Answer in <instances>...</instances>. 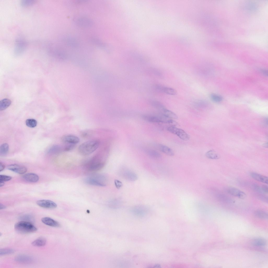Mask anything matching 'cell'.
Returning <instances> with one entry per match:
<instances>
[{"label": "cell", "instance_id": "19", "mask_svg": "<svg viewBox=\"0 0 268 268\" xmlns=\"http://www.w3.org/2000/svg\"><path fill=\"white\" fill-rule=\"evenodd\" d=\"M158 147L159 150L165 154L170 156L174 155V151L169 147L162 144L159 145Z\"/></svg>", "mask_w": 268, "mask_h": 268}, {"label": "cell", "instance_id": "12", "mask_svg": "<svg viewBox=\"0 0 268 268\" xmlns=\"http://www.w3.org/2000/svg\"><path fill=\"white\" fill-rule=\"evenodd\" d=\"M14 53L16 54H19L25 50L26 46V43L22 39H18L15 42Z\"/></svg>", "mask_w": 268, "mask_h": 268}, {"label": "cell", "instance_id": "2", "mask_svg": "<svg viewBox=\"0 0 268 268\" xmlns=\"http://www.w3.org/2000/svg\"><path fill=\"white\" fill-rule=\"evenodd\" d=\"M14 227L17 232L22 234L34 232L37 230V228L31 222L23 220L16 224Z\"/></svg>", "mask_w": 268, "mask_h": 268}, {"label": "cell", "instance_id": "32", "mask_svg": "<svg viewBox=\"0 0 268 268\" xmlns=\"http://www.w3.org/2000/svg\"><path fill=\"white\" fill-rule=\"evenodd\" d=\"M14 250L12 249L9 248H3L0 249V255L1 256L10 254L14 253Z\"/></svg>", "mask_w": 268, "mask_h": 268}, {"label": "cell", "instance_id": "8", "mask_svg": "<svg viewBox=\"0 0 268 268\" xmlns=\"http://www.w3.org/2000/svg\"><path fill=\"white\" fill-rule=\"evenodd\" d=\"M148 211V209L146 206L141 205L134 206L131 210L132 213L139 216H143L145 215L147 213Z\"/></svg>", "mask_w": 268, "mask_h": 268}, {"label": "cell", "instance_id": "3", "mask_svg": "<svg viewBox=\"0 0 268 268\" xmlns=\"http://www.w3.org/2000/svg\"><path fill=\"white\" fill-rule=\"evenodd\" d=\"M142 117L144 120L153 123L162 122L171 124L173 121L172 119L166 117L160 113L157 115H144Z\"/></svg>", "mask_w": 268, "mask_h": 268}, {"label": "cell", "instance_id": "37", "mask_svg": "<svg viewBox=\"0 0 268 268\" xmlns=\"http://www.w3.org/2000/svg\"><path fill=\"white\" fill-rule=\"evenodd\" d=\"M252 188L255 191L259 193L263 194L264 193L261 187L256 184H253L252 185Z\"/></svg>", "mask_w": 268, "mask_h": 268}, {"label": "cell", "instance_id": "9", "mask_svg": "<svg viewBox=\"0 0 268 268\" xmlns=\"http://www.w3.org/2000/svg\"><path fill=\"white\" fill-rule=\"evenodd\" d=\"M227 192L230 195L242 199L246 198L247 195L242 191L233 187H229L227 189Z\"/></svg>", "mask_w": 268, "mask_h": 268}, {"label": "cell", "instance_id": "35", "mask_svg": "<svg viewBox=\"0 0 268 268\" xmlns=\"http://www.w3.org/2000/svg\"><path fill=\"white\" fill-rule=\"evenodd\" d=\"M62 150H63V148L60 146L57 145H54L52 146L50 149L49 151L54 153L60 152Z\"/></svg>", "mask_w": 268, "mask_h": 268}, {"label": "cell", "instance_id": "24", "mask_svg": "<svg viewBox=\"0 0 268 268\" xmlns=\"http://www.w3.org/2000/svg\"><path fill=\"white\" fill-rule=\"evenodd\" d=\"M160 113L166 117L172 119H176L178 118L177 115L175 113L166 108Z\"/></svg>", "mask_w": 268, "mask_h": 268}, {"label": "cell", "instance_id": "4", "mask_svg": "<svg viewBox=\"0 0 268 268\" xmlns=\"http://www.w3.org/2000/svg\"><path fill=\"white\" fill-rule=\"evenodd\" d=\"M107 179L102 175H96L87 178L85 180V182L91 185L104 186L106 185Z\"/></svg>", "mask_w": 268, "mask_h": 268}, {"label": "cell", "instance_id": "23", "mask_svg": "<svg viewBox=\"0 0 268 268\" xmlns=\"http://www.w3.org/2000/svg\"><path fill=\"white\" fill-rule=\"evenodd\" d=\"M109 203L110 207L114 209H117L121 206L122 202L120 199L116 198L111 200Z\"/></svg>", "mask_w": 268, "mask_h": 268}, {"label": "cell", "instance_id": "42", "mask_svg": "<svg viewBox=\"0 0 268 268\" xmlns=\"http://www.w3.org/2000/svg\"><path fill=\"white\" fill-rule=\"evenodd\" d=\"M261 189L264 193H267L268 192V187L267 185H263L261 187Z\"/></svg>", "mask_w": 268, "mask_h": 268}, {"label": "cell", "instance_id": "39", "mask_svg": "<svg viewBox=\"0 0 268 268\" xmlns=\"http://www.w3.org/2000/svg\"><path fill=\"white\" fill-rule=\"evenodd\" d=\"M12 179L10 176L3 175L0 176V181L3 182L9 181Z\"/></svg>", "mask_w": 268, "mask_h": 268}, {"label": "cell", "instance_id": "18", "mask_svg": "<svg viewBox=\"0 0 268 268\" xmlns=\"http://www.w3.org/2000/svg\"><path fill=\"white\" fill-rule=\"evenodd\" d=\"M15 260L17 262L25 264L30 263L33 261L31 257L24 255H18L16 257Z\"/></svg>", "mask_w": 268, "mask_h": 268}, {"label": "cell", "instance_id": "22", "mask_svg": "<svg viewBox=\"0 0 268 268\" xmlns=\"http://www.w3.org/2000/svg\"><path fill=\"white\" fill-rule=\"evenodd\" d=\"M11 100L9 99L5 98L0 101V110L2 111L7 108L11 105Z\"/></svg>", "mask_w": 268, "mask_h": 268}, {"label": "cell", "instance_id": "21", "mask_svg": "<svg viewBox=\"0 0 268 268\" xmlns=\"http://www.w3.org/2000/svg\"><path fill=\"white\" fill-rule=\"evenodd\" d=\"M47 242L45 238L43 237H39L32 243V244L34 246L38 247H41L44 246Z\"/></svg>", "mask_w": 268, "mask_h": 268}, {"label": "cell", "instance_id": "28", "mask_svg": "<svg viewBox=\"0 0 268 268\" xmlns=\"http://www.w3.org/2000/svg\"><path fill=\"white\" fill-rule=\"evenodd\" d=\"M255 216L259 219H266L268 218V214L266 212L260 210L255 211L254 213Z\"/></svg>", "mask_w": 268, "mask_h": 268}, {"label": "cell", "instance_id": "47", "mask_svg": "<svg viewBox=\"0 0 268 268\" xmlns=\"http://www.w3.org/2000/svg\"><path fill=\"white\" fill-rule=\"evenodd\" d=\"M4 182L0 181V187H2L4 185Z\"/></svg>", "mask_w": 268, "mask_h": 268}, {"label": "cell", "instance_id": "41", "mask_svg": "<svg viewBox=\"0 0 268 268\" xmlns=\"http://www.w3.org/2000/svg\"><path fill=\"white\" fill-rule=\"evenodd\" d=\"M259 198L260 199L265 202H267L268 197L264 195H262L259 196Z\"/></svg>", "mask_w": 268, "mask_h": 268}, {"label": "cell", "instance_id": "17", "mask_svg": "<svg viewBox=\"0 0 268 268\" xmlns=\"http://www.w3.org/2000/svg\"><path fill=\"white\" fill-rule=\"evenodd\" d=\"M23 177L26 181L31 182H37L39 179V177L37 174L32 173L25 174L23 176Z\"/></svg>", "mask_w": 268, "mask_h": 268}, {"label": "cell", "instance_id": "40", "mask_svg": "<svg viewBox=\"0 0 268 268\" xmlns=\"http://www.w3.org/2000/svg\"><path fill=\"white\" fill-rule=\"evenodd\" d=\"M114 182L115 186L118 189H120L122 186V182L118 180H115Z\"/></svg>", "mask_w": 268, "mask_h": 268}, {"label": "cell", "instance_id": "27", "mask_svg": "<svg viewBox=\"0 0 268 268\" xmlns=\"http://www.w3.org/2000/svg\"><path fill=\"white\" fill-rule=\"evenodd\" d=\"M266 242L264 239L259 238L254 240L252 242V244L255 246L263 247L266 244Z\"/></svg>", "mask_w": 268, "mask_h": 268}, {"label": "cell", "instance_id": "30", "mask_svg": "<svg viewBox=\"0 0 268 268\" xmlns=\"http://www.w3.org/2000/svg\"><path fill=\"white\" fill-rule=\"evenodd\" d=\"M206 157L208 158L213 159H218L220 158V156L214 150H210L205 154Z\"/></svg>", "mask_w": 268, "mask_h": 268}, {"label": "cell", "instance_id": "29", "mask_svg": "<svg viewBox=\"0 0 268 268\" xmlns=\"http://www.w3.org/2000/svg\"><path fill=\"white\" fill-rule=\"evenodd\" d=\"M9 150V146L7 143H4L2 144L0 147V155L1 156H3L6 155L8 153Z\"/></svg>", "mask_w": 268, "mask_h": 268}, {"label": "cell", "instance_id": "5", "mask_svg": "<svg viewBox=\"0 0 268 268\" xmlns=\"http://www.w3.org/2000/svg\"><path fill=\"white\" fill-rule=\"evenodd\" d=\"M120 175L124 178L130 181H135L138 178L137 175L134 172L125 168H122L119 171Z\"/></svg>", "mask_w": 268, "mask_h": 268}, {"label": "cell", "instance_id": "6", "mask_svg": "<svg viewBox=\"0 0 268 268\" xmlns=\"http://www.w3.org/2000/svg\"><path fill=\"white\" fill-rule=\"evenodd\" d=\"M167 130L170 132L176 135L183 140L187 141L189 138V135L182 129L172 126L168 127Z\"/></svg>", "mask_w": 268, "mask_h": 268}, {"label": "cell", "instance_id": "31", "mask_svg": "<svg viewBox=\"0 0 268 268\" xmlns=\"http://www.w3.org/2000/svg\"><path fill=\"white\" fill-rule=\"evenodd\" d=\"M25 123L26 125L28 127L30 128H34L36 126L37 122L35 119H29L26 120Z\"/></svg>", "mask_w": 268, "mask_h": 268}, {"label": "cell", "instance_id": "26", "mask_svg": "<svg viewBox=\"0 0 268 268\" xmlns=\"http://www.w3.org/2000/svg\"><path fill=\"white\" fill-rule=\"evenodd\" d=\"M150 102L151 105L158 110L160 111V113L161 112L166 108L162 104L158 101L152 100L150 101Z\"/></svg>", "mask_w": 268, "mask_h": 268}, {"label": "cell", "instance_id": "46", "mask_svg": "<svg viewBox=\"0 0 268 268\" xmlns=\"http://www.w3.org/2000/svg\"><path fill=\"white\" fill-rule=\"evenodd\" d=\"M6 208V207L4 205H3L2 204H0V209H5V208Z\"/></svg>", "mask_w": 268, "mask_h": 268}, {"label": "cell", "instance_id": "10", "mask_svg": "<svg viewBox=\"0 0 268 268\" xmlns=\"http://www.w3.org/2000/svg\"><path fill=\"white\" fill-rule=\"evenodd\" d=\"M36 203L39 206L45 208L54 209L57 207L55 202L48 200H41L37 201Z\"/></svg>", "mask_w": 268, "mask_h": 268}, {"label": "cell", "instance_id": "25", "mask_svg": "<svg viewBox=\"0 0 268 268\" xmlns=\"http://www.w3.org/2000/svg\"><path fill=\"white\" fill-rule=\"evenodd\" d=\"M208 102L203 100H199L194 102L193 103L194 106L198 109H203L206 108L208 105Z\"/></svg>", "mask_w": 268, "mask_h": 268}, {"label": "cell", "instance_id": "15", "mask_svg": "<svg viewBox=\"0 0 268 268\" xmlns=\"http://www.w3.org/2000/svg\"><path fill=\"white\" fill-rule=\"evenodd\" d=\"M41 221L44 224L49 226L58 227L60 226L58 222L49 217H43L41 219Z\"/></svg>", "mask_w": 268, "mask_h": 268}, {"label": "cell", "instance_id": "1", "mask_svg": "<svg viewBox=\"0 0 268 268\" xmlns=\"http://www.w3.org/2000/svg\"><path fill=\"white\" fill-rule=\"evenodd\" d=\"M99 142L93 140L86 141L81 144L78 148L79 152L82 155H89L95 151L98 147Z\"/></svg>", "mask_w": 268, "mask_h": 268}, {"label": "cell", "instance_id": "43", "mask_svg": "<svg viewBox=\"0 0 268 268\" xmlns=\"http://www.w3.org/2000/svg\"><path fill=\"white\" fill-rule=\"evenodd\" d=\"M5 166L1 162L0 163V171H3L4 169Z\"/></svg>", "mask_w": 268, "mask_h": 268}, {"label": "cell", "instance_id": "34", "mask_svg": "<svg viewBox=\"0 0 268 268\" xmlns=\"http://www.w3.org/2000/svg\"><path fill=\"white\" fill-rule=\"evenodd\" d=\"M20 219L23 221L29 222L33 221L34 220V217L28 214L24 215L21 216L20 217Z\"/></svg>", "mask_w": 268, "mask_h": 268}, {"label": "cell", "instance_id": "20", "mask_svg": "<svg viewBox=\"0 0 268 268\" xmlns=\"http://www.w3.org/2000/svg\"><path fill=\"white\" fill-rule=\"evenodd\" d=\"M145 152L149 156L155 158H159L161 157V154L157 151L149 149H144Z\"/></svg>", "mask_w": 268, "mask_h": 268}, {"label": "cell", "instance_id": "14", "mask_svg": "<svg viewBox=\"0 0 268 268\" xmlns=\"http://www.w3.org/2000/svg\"><path fill=\"white\" fill-rule=\"evenodd\" d=\"M155 88L159 91L164 92L170 95H175L176 93V91L174 89L168 87H165L159 85L155 86Z\"/></svg>", "mask_w": 268, "mask_h": 268}, {"label": "cell", "instance_id": "7", "mask_svg": "<svg viewBox=\"0 0 268 268\" xmlns=\"http://www.w3.org/2000/svg\"><path fill=\"white\" fill-rule=\"evenodd\" d=\"M86 165L89 170L93 171L102 168L104 166V163L95 157L89 161Z\"/></svg>", "mask_w": 268, "mask_h": 268}, {"label": "cell", "instance_id": "16", "mask_svg": "<svg viewBox=\"0 0 268 268\" xmlns=\"http://www.w3.org/2000/svg\"><path fill=\"white\" fill-rule=\"evenodd\" d=\"M250 176L253 178L256 181L266 184H268V177L266 176L254 172H251Z\"/></svg>", "mask_w": 268, "mask_h": 268}, {"label": "cell", "instance_id": "11", "mask_svg": "<svg viewBox=\"0 0 268 268\" xmlns=\"http://www.w3.org/2000/svg\"><path fill=\"white\" fill-rule=\"evenodd\" d=\"M62 141L66 144H75L80 141L79 138L76 136L71 135H65L62 138Z\"/></svg>", "mask_w": 268, "mask_h": 268}, {"label": "cell", "instance_id": "13", "mask_svg": "<svg viewBox=\"0 0 268 268\" xmlns=\"http://www.w3.org/2000/svg\"><path fill=\"white\" fill-rule=\"evenodd\" d=\"M7 168L10 170L20 174H24L27 170V168L25 167L16 164L10 165L8 166Z\"/></svg>", "mask_w": 268, "mask_h": 268}, {"label": "cell", "instance_id": "38", "mask_svg": "<svg viewBox=\"0 0 268 268\" xmlns=\"http://www.w3.org/2000/svg\"><path fill=\"white\" fill-rule=\"evenodd\" d=\"M34 2L33 0H23L21 1V3L23 6H27L33 4Z\"/></svg>", "mask_w": 268, "mask_h": 268}, {"label": "cell", "instance_id": "33", "mask_svg": "<svg viewBox=\"0 0 268 268\" xmlns=\"http://www.w3.org/2000/svg\"><path fill=\"white\" fill-rule=\"evenodd\" d=\"M210 97L212 101L215 102H220L222 99V97L220 96L214 94H211L210 95Z\"/></svg>", "mask_w": 268, "mask_h": 268}, {"label": "cell", "instance_id": "45", "mask_svg": "<svg viewBox=\"0 0 268 268\" xmlns=\"http://www.w3.org/2000/svg\"><path fill=\"white\" fill-rule=\"evenodd\" d=\"M262 72L265 75H267V72L266 70H262Z\"/></svg>", "mask_w": 268, "mask_h": 268}, {"label": "cell", "instance_id": "36", "mask_svg": "<svg viewBox=\"0 0 268 268\" xmlns=\"http://www.w3.org/2000/svg\"><path fill=\"white\" fill-rule=\"evenodd\" d=\"M75 146V144H67L63 148V150L64 151H68L71 150L73 149Z\"/></svg>", "mask_w": 268, "mask_h": 268}, {"label": "cell", "instance_id": "44", "mask_svg": "<svg viewBox=\"0 0 268 268\" xmlns=\"http://www.w3.org/2000/svg\"><path fill=\"white\" fill-rule=\"evenodd\" d=\"M81 134L82 136L84 138L87 137V136H88V133L87 132H83Z\"/></svg>", "mask_w": 268, "mask_h": 268}]
</instances>
